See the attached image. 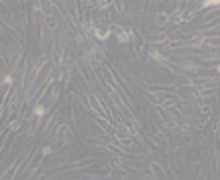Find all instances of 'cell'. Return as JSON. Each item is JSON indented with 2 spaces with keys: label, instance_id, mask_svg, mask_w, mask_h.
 <instances>
[{
  "label": "cell",
  "instance_id": "cell-1",
  "mask_svg": "<svg viewBox=\"0 0 220 180\" xmlns=\"http://www.w3.org/2000/svg\"><path fill=\"white\" fill-rule=\"evenodd\" d=\"M46 114V108L42 106V104H36L34 106V116H44Z\"/></svg>",
  "mask_w": 220,
  "mask_h": 180
},
{
  "label": "cell",
  "instance_id": "cell-2",
  "mask_svg": "<svg viewBox=\"0 0 220 180\" xmlns=\"http://www.w3.org/2000/svg\"><path fill=\"white\" fill-rule=\"evenodd\" d=\"M116 38H118V42H122V44H124V42H128V40H130V36H128L126 32H118V36H116Z\"/></svg>",
  "mask_w": 220,
  "mask_h": 180
},
{
  "label": "cell",
  "instance_id": "cell-3",
  "mask_svg": "<svg viewBox=\"0 0 220 180\" xmlns=\"http://www.w3.org/2000/svg\"><path fill=\"white\" fill-rule=\"evenodd\" d=\"M182 68H184V70H188V72H194V70H196V64H192V62H184V64H182Z\"/></svg>",
  "mask_w": 220,
  "mask_h": 180
},
{
  "label": "cell",
  "instance_id": "cell-4",
  "mask_svg": "<svg viewBox=\"0 0 220 180\" xmlns=\"http://www.w3.org/2000/svg\"><path fill=\"white\" fill-rule=\"evenodd\" d=\"M150 56H152L154 60H164V56H162V54H158L156 50H150Z\"/></svg>",
  "mask_w": 220,
  "mask_h": 180
},
{
  "label": "cell",
  "instance_id": "cell-5",
  "mask_svg": "<svg viewBox=\"0 0 220 180\" xmlns=\"http://www.w3.org/2000/svg\"><path fill=\"white\" fill-rule=\"evenodd\" d=\"M10 128H12V130H18V128H20V122H18V120L10 122Z\"/></svg>",
  "mask_w": 220,
  "mask_h": 180
},
{
  "label": "cell",
  "instance_id": "cell-6",
  "mask_svg": "<svg viewBox=\"0 0 220 180\" xmlns=\"http://www.w3.org/2000/svg\"><path fill=\"white\" fill-rule=\"evenodd\" d=\"M2 82H4V84H12V76H10V74H8V76H4V80H2Z\"/></svg>",
  "mask_w": 220,
  "mask_h": 180
},
{
  "label": "cell",
  "instance_id": "cell-7",
  "mask_svg": "<svg viewBox=\"0 0 220 180\" xmlns=\"http://www.w3.org/2000/svg\"><path fill=\"white\" fill-rule=\"evenodd\" d=\"M50 152H52V148H42V154H44V156H48V154H50Z\"/></svg>",
  "mask_w": 220,
  "mask_h": 180
}]
</instances>
